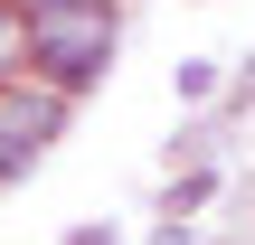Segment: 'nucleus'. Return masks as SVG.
Instances as JSON below:
<instances>
[{
    "label": "nucleus",
    "instance_id": "nucleus-1",
    "mask_svg": "<svg viewBox=\"0 0 255 245\" xmlns=\"http://www.w3.org/2000/svg\"><path fill=\"white\" fill-rule=\"evenodd\" d=\"M28 66L57 94L104 85V66H114V0H28Z\"/></svg>",
    "mask_w": 255,
    "mask_h": 245
},
{
    "label": "nucleus",
    "instance_id": "nucleus-2",
    "mask_svg": "<svg viewBox=\"0 0 255 245\" xmlns=\"http://www.w3.org/2000/svg\"><path fill=\"white\" fill-rule=\"evenodd\" d=\"M66 104H76V94H57V85L0 76V142H19V151H47V142L66 132Z\"/></svg>",
    "mask_w": 255,
    "mask_h": 245
},
{
    "label": "nucleus",
    "instance_id": "nucleus-3",
    "mask_svg": "<svg viewBox=\"0 0 255 245\" xmlns=\"http://www.w3.org/2000/svg\"><path fill=\"white\" fill-rule=\"evenodd\" d=\"M28 66V0H0V76Z\"/></svg>",
    "mask_w": 255,
    "mask_h": 245
},
{
    "label": "nucleus",
    "instance_id": "nucleus-4",
    "mask_svg": "<svg viewBox=\"0 0 255 245\" xmlns=\"http://www.w3.org/2000/svg\"><path fill=\"white\" fill-rule=\"evenodd\" d=\"M170 85H180V104H208V94H218V66H208V57H189Z\"/></svg>",
    "mask_w": 255,
    "mask_h": 245
},
{
    "label": "nucleus",
    "instance_id": "nucleus-5",
    "mask_svg": "<svg viewBox=\"0 0 255 245\" xmlns=\"http://www.w3.org/2000/svg\"><path fill=\"white\" fill-rule=\"evenodd\" d=\"M28 170H38V151H19V142H0V189H9V179H28Z\"/></svg>",
    "mask_w": 255,
    "mask_h": 245
}]
</instances>
